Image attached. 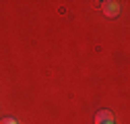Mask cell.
Returning a JSON list of instances; mask_svg holds the SVG:
<instances>
[{"label":"cell","mask_w":130,"mask_h":124,"mask_svg":"<svg viewBox=\"0 0 130 124\" xmlns=\"http://www.w3.org/2000/svg\"><path fill=\"white\" fill-rule=\"evenodd\" d=\"M111 120H113V114L107 110H101L95 114V124H111Z\"/></svg>","instance_id":"obj_2"},{"label":"cell","mask_w":130,"mask_h":124,"mask_svg":"<svg viewBox=\"0 0 130 124\" xmlns=\"http://www.w3.org/2000/svg\"><path fill=\"white\" fill-rule=\"evenodd\" d=\"M101 10L107 17H118L120 14V4L113 2V0H107V2H101Z\"/></svg>","instance_id":"obj_1"},{"label":"cell","mask_w":130,"mask_h":124,"mask_svg":"<svg viewBox=\"0 0 130 124\" xmlns=\"http://www.w3.org/2000/svg\"><path fill=\"white\" fill-rule=\"evenodd\" d=\"M2 124H14V122H12V118H6V120H4Z\"/></svg>","instance_id":"obj_3"}]
</instances>
